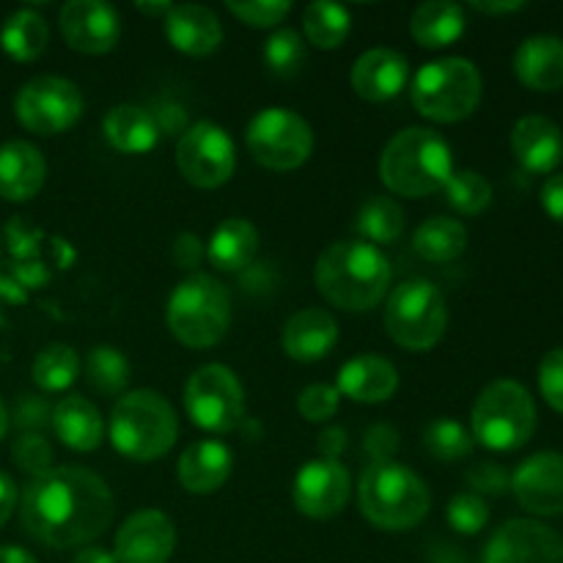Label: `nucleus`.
Masks as SVG:
<instances>
[{"instance_id":"obj_55","label":"nucleus","mask_w":563,"mask_h":563,"mask_svg":"<svg viewBox=\"0 0 563 563\" xmlns=\"http://www.w3.org/2000/svg\"><path fill=\"white\" fill-rule=\"evenodd\" d=\"M0 563H38L36 555L27 553L25 548H16V544H3L0 548Z\"/></svg>"},{"instance_id":"obj_34","label":"nucleus","mask_w":563,"mask_h":563,"mask_svg":"<svg viewBox=\"0 0 563 563\" xmlns=\"http://www.w3.org/2000/svg\"><path fill=\"white\" fill-rule=\"evenodd\" d=\"M302 31L308 44L319 49H339L352 33V16L344 5L317 0L302 11Z\"/></svg>"},{"instance_id":"obj_38","label":"nucleus","mask_w":563,"mask_h":563,"mask_svg":"<svg viewBox=\"0 0 563 563\" xmlns=\"http://www.w3.org/2000/svg\"><path fill=\"white\" fill-rule=\"evenodd\" d=\"M443 190L449 207L460 214H478L493 203V185L478 170H454Z\"/></svg>"},{"instance_id":"obj_47","label":"nucleus","mask_w":563,"mask_h":563,"mask_svg":"<svg viewBox=\"0 0 563 563\" xmlns=\"http://www.w3.org/2000/svg\"><path fill=\"white\" fill-rule=\"evenodd\" d=\"M14 418L20 427L42 429V427H47V423H53V407H49L44 399H38V396L25 394L20 399V405H16Z\"/></svg>"},{"instance_id":"obj_8","label":"nucleus","mask_w":563,"mask_h":563,"mask_svg":"<svg viewBox=\"0 0 563 563\" xmlns=\"http://www.w3.org/2000/svg\"><path fill=\"white\" fill-rule=\"evenodd\" d=\"M473 440L489 451H517L537 432V405L526 385L515 379H495L482 394L471 412Z\"/></svg>"},{"instance_id":"obj_48","label":"nucleus","mask_w":563,"mask_h":563,"mask_svg":"<svg viewBox=\"0 0 563 563\" xmlns=\"http://www.w3.org/2000/svg\"><path fill=\"white\" fill-rule=\"evenodd\" d=\"M170 256H174L176 267L196 269V267H201V262L207 258V247H203V242L198 240L196 234H190V231H181V234L174 240Z\"/></svg>"},{"instance_id":"obj_12","label":"nucleus","mask_w":563,"mask_h":563,"mask_svg":"<svg viewBox=\"0 0 563 563\" xmlns=\"http://www.w3.org/2000/svg\"><path fill=\"white\" fill-rule=\"evenodd\" d=\"M86 102L80 88L58 75H42L27 80L16 91L14 113L20 124L33 135L53 137L71 130L80 121Z\"/></svg>"},{"instance_id":"obj_29","label":"nucleus","mask_w":563,"mask_h":563,"mask_svg":"<svg viewBox=\"0 0 563 563\" xmlns=\"http://www.w3.org/2000/svg\"><path fill=\"white\" fill-rule=\"evenodd\" d=\"M258 253V231L251 220L229 218L212 231L207 258L223 273H240Z\"/></svg>"},{"instance_id":"obj_42","label":"nucleus","mask_w":563,"mask_h":563,"mask_svg":"<svg viewBox=\"0 0 563 563\" xmlns=\"http://www.w3.org/2000/svg\"><path fill=\"white\" fill-rule=\"evenodd\" d=\"M341 407V394L335 385H324V383H313L308 388L300 390L297 396V410L306 421L311 423H324L339 412Z\"/></svg>"},{"instance_id":"obj_36","label":"nucleus","mask_w":563,"mask_h":563,"mask_svg":"<svg viewBox=\"0 0 563 563\" xmlns=\"http://www.w3.org/2000/svg\"><path fill=\"white\" fill-rule=\"evenodd\" d=\"M86 379L99 394H124L126 385H130V361L115 346L97 344L86 355Z\"/></svg>"},{"instance_id":"obj_18","label":"nucleus","mask_w":563,"mask_h":563,"mask_svg":"<svg viewBox=\"0 0 563 563\" xmlns=\"http://www.w3.org/2000/svg\"><path fill=\"white\" fill-rule=\"evenodd\" d=\"M176 548V528L168 515L143 509L126 517L115 533V563H168Z\"/></svg>"},{"instance_id":"obj_14","label":"nucleus","mask_w":563,"mask_h":563,"mask_svg":"<svg viewBox=\"0 0 563 563\" xmlns=\"http://www.w3.org/2000/svg\"><path fill=\"white\" fill-rule=\"evenodd\" d=\"M350 493V471L339 460L317 456L297 471L291 498H295L300 515L311 517V520H330L344 511Z\"/></svg>"},{"instance_id":"obj_50","label":"nucleus","mask_w":563,"mask_h":563,"mask_svg":"<svg viewBox=\"0 0 563 563\" xmlns=\"http://www.w3.org/2000/svg\"><path fill=\"white\" fill-rule=\"evenodd\" d=\"M542 207L555 223H563V174L550 176L542 187Z\"/></svg>"},{"instance_id":"obj_16","label":"nucleus","mask_w":563,"mask_h":563,"mask_svg":"<svg viewBox=\"0 0 563 563\" xmlns=\"http://www.w3.org/2000/svg\"><path fill=\"white\" fill-rule=\"evenodd\" d=\"M58 27L64 42L82 55L110 53L121 38L119 14L102 0H69L60 9Z\"/></svg>"},{"instance_id":"obj_33","label":"nucleus","mask_w":563,"mask_h":563,"mask_svg":"<svg viewBox=\"0 0 563 563\" xmlns=\"http://www.w3.org/2000/svg\"><path fill=\"white\" fill-rule=\"evenodd\" d=\"M355 231L368 245H390L405 234V209L390 196H374L361 207Z\"/></svg>"},{"instance_id":"obj_4","label":"nucleus","mask_w":563,"mask_h":563,"mask_svg":"<svg viewBox=\"0 0 563 563\" xmlns=\"http://www.w3.org/2000/svg\"><path fill=\"white\" fill-rule=\"evenodd\" d=\"M357 504L379 531H410L429 515L432 495L423 478L399 462H372L361 473Z\"/></svg>"},{"instance_id":"obj_54","label":"nucleus","mask_w":563,"mask_h":563,"mask_svg":"<svg viewBox=\"0 0 563 563\" xmlns=\"http://www.w3.org/2000/svg\"><path fill=\"white\" fill-rule=\"evenodd\" d=\"M71 563H115V555L108 553L104 548H82L80 553L71 559Z\"/></svg>"},{"instance_id":"obj_28","label":"nucleus","mask_w":563,"mask_h":563,"mask_svg":"<svg viewBox=\"0 0 563 563\" xmlns=\"http://www.w3.org/2000/svg\"><path fill=\"white\" fill-rule=\"evenodd\" d=\"M53 429L66 449L82 451V454L99 449L104 438L102 416L82 396H66L53 407Z\"/></svg>"},{"instance_id":"obj_19","label":"nucleus","mask_w":563,"mask_h":563,"mask_svg":"<svg viewBox=\"0 0 563 563\" xmlns=\"http://www.w3.org/2000/svg\"><path fill=\"white\" fill-rule=\"evenodd\" d=\"M410 86V64L390 47L366 49L352 66V88L366 102H388Z\"/></svg>"},{"instance_id":"obj_45","label":"nucleus","mask_w":563,"mask_h":563,"mask_svg":"<svg viewBox=\"0 0 563 563\" xmlns=\"http://www.w3.org/2000/svg\"><path fill=\"white\" fill-rule=\"evenodd\" d=\"M539 390L555 412H563V346L548 352L539 363Z\"/></svg>"},{"instance_id":"obj_5","label":"nucleus","mask_w":563,"mask_h":563,"mask_svg":"<svg viewBox=\"0 0 563 563\" xmlns=\"http://www.w3.org/2000/svg\"><path fill=\"white\" fill-rule=\"evenodd\" d=\"M108 434L113 449L126 460L154 462L174 449L179 421L163 394L141 388L115 401Z\"/></svg>"},{"instance_id":"obj_31","label":"nucleus","mask_w":563,"mask_h":563,"mask_svg":"<svg viewBox=\"0 0 563 563\" xmlns=\"http://www.w3.org/2000/svg\"><path fill=\"white\" fill-rule=\"evenodd\" d=\"M49 31L42 14L33 9H20L14 14L5 16L3 27H0V47L9 58L20 60V64H31L38 55L47 49Z\"/></svg>"},{"instance_id":"obj_20","label":"nucleus","mask_w":563,"mask_h":563,"mask_svg":"<svg viewBox=\"0 0 563 563\" xmlns=\"http://www.w3.org/2000/svg\"><path fill=\"white\" fill-rule=\"evenodd\" d=\"M511 152L528 174H553L563 159V132L548 115H522L511 130Z\"/></svg>"},{"instance_id":"obj_3","label":"nucleus","mask_w":563,"mask_h":563,"mask_svg":"<svg viewBox=\"0 0 563 563\" xmlns=\"http://www.w3.org/2000/svg\"><path fill=\"white\" fill-rule=\"evenodd\" d=\"M454 174V154L445 137L429 126L396 132L379 157V179L390 192L423 198L443 190Z\"/></svg>"},{"instance_id":"obj_43","label":"nucleus","mask_w":563,"mask_h":563,"mask_svg":"<svg viewBox=\"0 0 563 563\" xmlns=\"http://www.w3.org/2000/svg\"><path fill=\"white\" fill-rule=\"evenodd\" d=\"M14 462L20 471L31 473V476H42V473L53 471V449H49L42 434L27 432L14 443Z\"/></svg>"},{"instance_id":"obj_35","label":"nucleus","mask_w":563,"mask_h":563,"mask_svg":"<svg viewBox=\"0 0 563 563\" xmlns=\"http://www.w3.org/2000/svg\"><path fill=\"white\" fill-rule=\"evenodd\" d=\"M80 374V355L69 344H49L33 357V383L44 394L66 390Z\"/></svg>"},{"instance_id":"obj_25","label":"nucleus","mask_w":563,"mask_h":563,"mask_svg":"<svg viewBox=\"0 0 563 563\" xmlns=\"http://www.w3.org/2000/svg\"><path fill=\"white\" fill-rule=\"evenodd\" d=\"M47 163L42 152L27 141H9L0 146V198L31 201L44 187Z\"/></svg>"},{"instance_id":"obj_1","label":"nucleus","mask_w":563,"mask_h":563,"mask_svg":"<svg viewBox=\"0 0 563 563\" xmlns=\"http://www.w3.org/2000/svg\"><path fill=\"white\" fill-rule=\"evenodd\" d=\"M115 500L108 484L86 467H53L25 484L22 528L55 550L82 548L110 528Z\"/></svg>"},{"instance_id":"obj_24","label":"nucleus","mask_w":563,"mask_h":563,"mask_svg":"<svg viewBox=\"0 0 563 563\" xmlns=\"http://www.w3.org/2000/svg\"><path fill=\"white\" fill-rule=\"evenodd\" d=\"M234 454L220 440H198L179 456V484L192 495H212L229 482Z\"/></svg>"},{"instance_id":"obj_11","label":"nucleus","mask_w":563,"mask_h":563,"mask_svg":"<svg viewBox=\"0 0 563 563\" xmlns=\"http://www.w3.org/2000/svg\"><path fill=\"white\" fill-rule=\"evenodd\" d=\"M185 410L190 421L203 432H234L245 418V390L229 366L207 363L187 379Z\"/></svg>"},{"instance_id":"obj_46","label":"nucleus","mask_w":563,"mask_h":563,"mask_svg":"<svg viewBox=\"0 0 563 563\" xmlns=\"http://www.w3.org/2000/svg\"><path fill=\"white\" fill-rule=\"evenodd\" d=\"M401 438L390 423H374L363 438V449L374 462H394L396 451H399Z\"/></svg>"},{"instance_id":"obj_52","label":"nucleus","mask_w":563,"mask_h":563,"mask_svg":"<svg viewBox=\"0 0 563 563\" xmlns=\"http://www.w3.org/2000/svg\"><path fill=\"white\" fill-rule=\"evenodd\" d=\"M473 11H482V14H511V11L526 9L522 0H506V3H498V0H473L471 3Z\"/></svg>"},{"instance_id":"obj_2","label":"nucleus","mask_w":563,"mask_h":563,"mask_svg":"<svg viewBox=\"0 0 563 563\" xmlns=\"http://www.w3.org/2000/svg\"><path fill=\"white\" fill-rule=\"evenodd\" d=\"M317 289L330 306L350 313L377 308L390 289V264L379 247L363 240L333 242L313 269Z\"/></svg>"},{"instance_id":"obj_37","label":"nucleus","mask_w":563,"mask_h":563,"mask_svg":"<svg viewBox=\"0 0 563 563\" xmlns=\"http://www.w3.org/2000/svg\"><path fill=\"white\" fill-rule=\"evenodd\" d=\"M473 445H476L473 434L460 421H451V418L432 421L423 432V449L440 462L467 460L473 454Z\"/></svg>"},{"instance_id":"obj_27","label":"nucleus","mask_w":563,"mask_h":563,"mask_svg":"<svg viewBox=\"0 0 563 563\" xmlns=\"http://www.w3.org/2000/svg\"><path fill=\"white\" fill-rule=\"evenodd\" d=\"M104 141L121 154H146L157 146L159 124L152 110L141 104H115L102 121Z\"/></svg>"},{"instance_id":"obj_9","label":"nucleus","mask_w":563,"mask_h":563,"mask_svg":"<svg viewBox=\"0 0 563 563\" xmlns=\"http://www.w3.org/2000/svg\"><path fill=\"white\" fill-rule=\"evenodd\" d=\"M449 328V306L432 280H405L396 286L385 306V330L399 346L427 352Z\"/></svg>"},{"instance_id":"obj_41","label":"nucleus","mask_w":563,"mask_h":563,"mask_svg":"<svg viewBox=\"0 0 563 563\" xmlns=\"http://www.w3.org/2000/svg\"><path fill=\"white\" fill-rule=\"evenodd\" d=\"M445 517H449V526L454 528L456 533L473 537V533H478L489 522V506L484 504V498H478V495L462 493L449 500Z\"/></svg>"},{"instance_id":"obj_13","label":"nucleus","mask_w":563,"mask_h":563,"mask_svg":"<svg viewBox=\"0 0 563 563\" xmlns=\"http://www.w3.org/2000/svg\"><path fill=\"white\" fill-rule=\"evenodd\" d=\"M176 165L192 187L218 190L234 176L236 148L229 132L214 121H198L176 146Z\"/></svg>"},{"instance_id":"obj_49","label":"nucleus","mask_w":563,"mask_h":563,"mask_svg":"<svg viewBox=\"0 0 563 563\" xmlns=\"http://www.w3.org/2000/svg\"><path fill=\"white\" fill-rule=\"evenodd\" d=\"M346 445H350V434L341 427H324V432L317 440V449L322 454V460H339L346 451Z\"/></svg>"},{"instance_id":"obj_15","label":"nucleus","mask_w":563,"mask_h":563,"mask_svg":"<svg viewBox=\"0 0 563 563\" xmlns=\"http://www.w3.org/2000/svg\"><path fill=\"white\" fill-rule=\"evenodd\" d=\"M482 563H563V539L537 520H509L493 533Z\"/></svg>"},{"instance_id":"obj_7","label":"nucleus","mask_w":563,"mask_h":563,"mask_svg":"<svg viewBox=\"0 0 563 563\" xmlns=\"http://www.w3.org/2000/svg\"><path fill=\"white\" fill-rule=\"evenodd\" d=\"M482 71L467 58H438L412 75L410 99L418 113L438 124H454L476 113L482 102Z\"/></svg>"},{"instance_id":"obj_6","label":"nucleus","mask_w":563,"mask_h":563,"mask_svg":"<svg viewBox=\"0 0 563 563\" xmlns=\"http://www.w3.org/2000/svg\"><path fill=\"white\" fill-rule=\"evenodd\" d=\"M165 324L170 335L190 350H209L220 344L231 324L229 289L212 275H190L170 291Z\"/></svg>"},{"instance_id":"obj_56","label":"nucleus","mask_w":563,"mask_h":563,"mask_svg":"<svg viewBox=\"0 0 563 563\" xmlns=\"http://www.w3.org/2000/svg\"><path fill=\"white\" fill-rule=\"evenodd\" d=\"M174 9V3H137V11L148 16H168V11Z\"/></svg>"},{"instance_id":"obj_17","label":"nucleus","mask_w":563,"mask_h":563,"mask_svg":"<svg viewBox=\"0 0 563 563\" xmlns=\"http://www.w3.org/2000/svg\"><path fill=\"white\" fill-rule=\"evenodd\" d=\"M517 504L539 517L563 515V454L539 451L511 473Z\"/></svg>"},{"instance_id":"obj_51","label":"nucleus","mask_w":563,"mask_h":563,"mask_svg":"<svg viewBox=\"0 0 563 563\" xmlns=\"http://www.w3.org/2000/svg\"><path fill=\"white\" fill-rule=\"evenodd\" d=\"M16 509V484L11 482V476L0 473V528L9 522V517Z\"/></svg>"},{"instance_id":"obj_26","label":"nucleus","mask_w":563,"mask_h":563,"mask_svg":"<svg viewBox=\"0 0 563 563\" xmlns=\"http://www.w3.org/2000/svg\"><path fill=\"white\" fill-rule=\"evenodd\" d=\"M515 75L533 91L563 88V38L539 33L528 36L515 53Z\"/></svg>"},{"instance_id":"obj_22","label":"nucleus","mask_w":563,"mask_h":563,"mask_svg":"<svg viewBox=\"0 0 563 563\" xmlns=\"http://www.w3.org/2000/svg\"><path fill=\"white\" fill-rule=\"evenodd\" d=\"M163 22L170 47L185 55H192V58L212 55L220 47V42H223V27H220L218 14L209 11L207 5H174Z\"/></svg>"},{"instance_id":"obj_57","label":"nucleus","mask_w":563,"mask_h":563,"mask_svg":"<svg viewBox=\"0 0 563 563\" xmlns=\"http://www.w3.org/2000/svg\"><path fill=\"white\" fill-rule=\"evenodd\" d=\"M5 432H9V410H5L3 399H0V440L5 438Z\"/></svg>"},{"instance_id":"obj_30","label":"nucleus","mask_w":563,"mask_h":563,"mask_svg":"<svg viewBox=\"0 0 563 563\" xmlns=\"http://www.w3.org/2000/svg\"><path fill=\"white\" fill-rule=\"evenodd\" d=\"M410 33L421 47L443 49L465 33V9L451 0H429L410 16Z\"/></svg>"},{"instance_id":"obj_10","label":"nucleus","mask_w":563,"mask_h":563,"mask_svg":"<svg viewBox=\"0 0 563 563\" xmlns=\"http://www.w3.org/2000/svg\"><path fill=\"white\" fill-rule=\"evenodd\" d=\"M247 152L269 170H295L313 152V130L289 108H264L251 119L245 132Z\"/></svg>"},{"instance_id":"obj_32","label":"nucleus","mask_w":563,"mask_h":563,"mask_svg":"<svg viewBox=\"0 0 563 563\" xmlns=\"http://www.w3.org/2000/svg\"><path fill=\"white\" fill-rule=\"evenodd\" d=\"M412 247L432 264L454 262L467 247V229L454 218H429L418 225Z\"/></svg>"},{"instance_id":"obj_23","label":"nucleus","mask_w":563,"mask_h":563,"mask_svg":"<svg viewBox=\"0 0 563 563\" xmlns=\"http://www.w3.org/2000/svg\"><path fill=\"white\" fill-rule=\"evenodd\" d=\"M335 388L357 405H383L399 388V372L379 355H357L339 368Z\"/></svg>"},{"instance_id":"obj_40","label":"nucleus","mask_w":563,"mask_h":563,"mask_svg":"<svg viewBox=\"0 0 563 563\" xmlns=\"http://www.w3.org/2000/svg\"><path fill=\"white\" fill-rule=\"evenodd\" d=\"M225 9L251 27H275L289 16V0H229Z\"/></svg>"},{"instance_id":"obj_44","label":"nucleus","mask_w":563,"mask_h":563,"mask_svg":"<svg viewBox=\"0 0 563 563\" xmlns=\"http://www.w3.org/2000/svg\"><path fill=\"white\" fill-rule=\"evenodd\" d=\"M467 484H471L473 495H504L511 489V473L498 462H478L467 471Z\"/></svg>"},{"instance_id":"obj_21","label":"nucleus","mask_w":563,"mask_h":563,"mask_svg":"<svg viewBox=\"0 0 563 563\" xmlns=\"http://www.w3.org/2000/svg\"><path fill=\"white\" fill-rule=\"evenodd\" d=\"M280 344L291 361L317 363L328 357L339 344V324H335L333 313L324 308H302L284 324Z\"/></svg>"},{"instance_id":"obj_53","label":"nucleus","mask_w":563,"mask_h":563,"mask_svg":"<svg viewBox=\"0 0 563 563\" xmlns=\"http://www.w3.org/2000/svg\"><path fill=\"white\" fill-rule=\"evenodd\" d=\"M429 563H473V561H467L465 555L456 553L451 544H438V548L429 550Z\"/></svg>"},{"instance_id":"obj_39","label":"nucleus","mask_w":563,"mask_h":563,"mask_svg":"<svg viewBox=\"0 0 563 563\" xmlns=\"http://www.w3.org/2000/svg\"><path fill=\"white\" fill-rule=\"evenodd\" d=\"M306 42L297 31L291 27H280L264 44V64L269 66V71L278 77H291L302 69L306 64Z\"/></svg>"}]
</instances>
